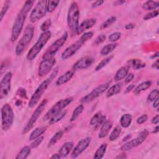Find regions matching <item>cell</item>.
<instances>
[{"instance_id":"cell-1","label":"cell","mask_w":159,"mask_h":159,"mask_svg":"<svg viewBox=\"0 0 159 159\" xmlns=\"http://www.w3.org/2000/svg\"><path fill=\"white\" fill-rule=\"evenodd\" d=\"M34 3V1H26L20 10V11L18 12L12 27L11 36V41L12 42H15L19 38L23 29L26 17L29 11H30V9H32Z\"/></svg>"},{"instance_id":"cell-2","label":"cell","mask_w":159,"mask_h":159,"mask_svg":"<svg viewBox=\"0 0 159 159\" xmlns=\"http://www.w3.org/2000/svg\"><path fill=\"white\" fill-rule=\"evenodd\" d=\"M58 71V67L57 66L51 73L50 75L43 80L40 84L37 87L36 90L34 91V94L32 95L29 102V107L30 108H34L39 102L40 99H41L42 95L47 89L49 84L53 81V80L55 78Z\"/></svg>"},{"instance_id":"cell-3","label":"cell","mask_w":159,"mask_h":159,"mask_svg":"<svg viewBox=\"0 0 159 159\" xmlns=\"http://www.w3.org/2000/svg\"><path fill=\"white\" fill-rule=\"evenodd\" d=\"M79 19L80 9L78 4L76 1H73L67 13V25L72 36L77 35V31L80 25Z\"/></svg>"},{"instance_id":"cell-4","label":"cell","mask_w":159,"mask_h":159,"mask_svg":"<svg viewBox=\"0 0 159 159\" xmlns=\"http://www.w3.org/2000/svg\"><path fill=\"white\" fill-rule=\"evenodd\" d=\"M93 36V32H86L81 35L80 39L71 45L68 46L61 53V58L63 60H67L68 58L72 57L76 53V52L81 48V47L88 40L91 39Z\"/></svg>"},{"instance_id":"cell-5","label":"cell","mask_w":159,"mask_h":159,"mask_svg":"<svg viewBox=\"0 0 159 159\" xmlns=\"http://www.w3.org/2000/svg\"><path fill=\"white\" fill-rule=\"evenodd\" d=\"M34 35V27L32 24H29L26 26L24 30L22 36L19 40L16 47V54L17 56L21 55L29 46Z\"/></svg>"},{"instance_id":"cell-6","label":"cell","mask_w":159,"mask_h":159,"mask_svg":"<svg viewBox=\"0 0 159 159\" xmlns=\"http://www.w3.org/2000/svg\"><path fill=\"white\" fill-rule=\"evenodd\" d=\"M52 36V33L50 30L43 32H42L36 43L31 47V48L28 52L26 58L27 60L32 61L34 60L37 55L39 53V52L41 51V50L43 48V47L45 46V45L47 43L48 40L50 39Z\"/></svg>"},{"instance_id":"cell-7","label":"cell","mask_w":159,"mask_h":159,"mask_svg":"<svg viewBox=\"0 0 159 159\" xmlns=\"http://www.w3.org/2000/svg\"><path fill=\"white\" fill-rule=\"evenodd\" d=\"M1 129L3 131H7L12 127L14 114L10 104L6 103L1 107Z\"/></svg>"},{"instance_id":"cell-8","label":"cell","mask_w":159,"mask_h":159,"mask_svg":"<svg viewBox=\"0 0 159 159\" xmlns=\"http://www.w3.org/2000/svg\"><path fill=\"white\" fill-rule=\"evenodd\" d=\"M74 98L73 97H68L65 99H62L57 102L45 113L43 117V121L49 120L52 117L59 114L60 112L63 111V109H65L66 106L71 104Z\"/></svg>"},{"instance_id":"cell-9","label":"cell","mask_w":159,"mask_h":159,"mask_svg":"<svg viewBox=\"0 0 159 159\" xmlns=\"http://www.w3.org/2000/svg\"><path fill=\"white\" fill-rule=\"evenodd\" d=\"M68 34L67 32H65L61 37L57 39L47 49L45 52L42 56L43 60H47L54 58V56L57 52L60 50V48L65 44L67 39Z\"/></svg>"},{"instance_id":"cell-10","label":"cell","mask_w":159,"mask_h":159,"mask_svg":"<svg viewBox=\"0 0 159 159\" xmlns=\"http://www.w3.org/2000/svg\"><path fill=\"white\" fill-rule=\"evenodd\" d=\"M47 102H48V100L47 99H44L40 102V104H39V106L37 107V108L35 109V110L33 112L32 115L31 116L30 118L29 119V121L27 122L26 125L23 129L22 132V134H27V132H29L32 129L34 124H35V122L38 120L39 117L40 116L41 114L43 111Z\"/></svg>"},{"instance_id":"cell-11","label":"cell","mask_w":159,"mask_h":159,"mask_svg":"<svg viewBox=\"0 0 159 159\" xmlns=\"http://www.w3.org/2000/svg\"><path fill=\"white\" fill-rule=\"evenodd\" d=\"M48 1L42 0L38 1L35 7L32 10L29 19L31 22L34 23L43 18L47 12Z\"/></svg>"},{"instance_id":"cell-12","label":"cell","mask_w":159,"mask_h":159,"mask_svg":"<svg viewBox=\"0 0 159 159\" xmlns=\"http://www.w3.org/2000/svg\"><path fill=\"white\" fill-rule=\"evenodd\" d=\"M109 83H104L99 84L96 88H95L91 93L81 98L80 99V102L82 104H86L93 101L101 94L107 90V89L109 88Z\"/></svg>"},{"instance_id":"cell-13","label":"cell","mask_w":159,"mask_h":159,"mask_svg":"<svg viewBox=\"0 0 159 159\" xmlns=\"http://www.w3.org/2000/svg\"><path fill=\"white\" fill-rule=\"evenodd\" d=\"M148 135V132L147 130H143L142 131L139 135L134 139H132L125 143H124L121 147L120 150L122 151H127L131 150L133 148L139 146L141 145L147 139Z\"/></svg>"},{"instance_id":"cell-14","label":"cell","mask_w":159,"mask_h":159,"mask_svg":"<svg viewBox=\"0 0 159 159\" xmlns=\"http://www.w3.org/2000/svg\"><path fill=\"white\" fill-rule=\"evenodd\" d=\"M12 73L7 72L2 77L0 83V99L5 98L9 93L11 87Z\"/></svg>"},{"instance_id":"cell-15","label":"cell","mask_w":159,"mask_h":159,"mask_svg":"<svg viewBox=\"0 0 159 159\" xmlns=\"http://www.w3.org/2000/svg\"><path fill=\"white\" fill-rule=\"evenodd\" d=\"M56 63L55 58L47 60H43L39 64L38 69V75L40 77H44L48 75Z\"/></svg>"},{"instance_id":"cell-16","label":"cell","mask_w":159,"mask_h":159,"mask_svg":"<svg viewBox=\"0 0 159 159\" xmlns=\"http://www.w3.org/2000/svg\"><path fill=\"white\" fill-rule=\"evenodd\" d=\"M91 142V137H87L80 140L75 148L72 150L71 157L72 158H76L81 154L89 145Z\"/></svg>"},{"instance_id":"cell-17","label":"cell","mask_w":159,"mask_h":159,"mask_svg":"<svg viewBox=\"0 0 159 159\" xmlns=\"http://www.w3.org/2000/svg\"><path fill=\"white\" fill-rule=\"evenodd\" d=\"M94 61V59L91 57H84L79 59L75 62L72 67V70L75 71L76 70H81L86 69L89 67Z\"/></svg>"},{"instance_id":"cell-18","label":"cell","mask_w":159,"mask_h":159,"mask_svg":"<svg viewBox=\"0 0 159 159\" xmlns=\"http://www.w3.org/2000/svg\"><path fill=\"white\" fill-rule=\"evenodd\" d=\"M96 21H97V19L95 17L86 19L84 20H83L79 25L78 29L77 31V35L81 34L83 33L85 30L91 29L92 27H93L96 24Z\"/></svg>"},{"instance_id":"cell-19","label":"cell","mask_w":159,"mask_h":159,"mask_svg":"<svg viewBox=\"0 0 159 159\" xmlns=\"http://www.w3.org/2000/svg\"><path fill=\"white\" fill-rule=\"evenodd\" d=\"M112 127V122L111 120H106V121L102 124L100 127V130L98 134V138L103 139L106 137L110 130Z\"/></svg>"},{"instance_id":"cell-20","label":"cell","mask_w":159,"mask_h":159,"mask_svg":"<svg viewBox=\"0 0 159 159\" xmlns=\"http://www.w3.org/2000/svg\"><path fill=\"white\" fill-rule=\"evenodd\" d=\"M74 74H75V71L73 70L67 71L64 74L61 75L58 78V79L55 82V84L57 86H61L66 83L72 78Z\"/></svg>"},{"instance_id":"cell-21","label":"cell","mask_w":159,"mask_h":159,"mask_svg":"<svg viewBox=\"0 0 159 159\" xmlns=\"http://www.w3.org/2000/svg\"><path fill=\"white\" fill-rule=\"evenodd\" d=\"M73 143L72 142H67L60 147V148L58 150V153L60 154L61 158L66 157L73 150Z\"/></svg>"},{"instance_id":"cell-22","label":"cell","mask_w":159,"mask_h":159,"mask_svg":"<svg viewBox=\"0 0 159 159\" xmlns=\"http://www.w3.org/2000/svg\"><path fill=\"white\" fill-rule=\"evenodd\" d=\"M122 88V83H117L112 85L109 89H107V93H106V97L110 98V97H112V96L119 94L121 91Z\"/></svg>"},{"instance_id":"cell-23","label":"cell","mask_w":159,"mask_h":159,"mask_svg":"<svg viewBox=\"0 0 159 159\" xmlns=\"http://www.w3.org/2000/svg\"><path fill=\"white\" fill-rule=\"evenodd\" d=\"M129 69V67L127 65L120 68L117 71V72L115 75V76H114L115 81H119L124 79L126 77V76L128 75Z\"/></svg>"},{"instance_id":"cell-24","label":"cell","mask_w":159,"mask_h":159,"mask_svg":"<svg viewBox=\"0 0 159 159\" xmlns=\"http://www.w3.org/2000/svg\"><path fill=\"white\" fill-rule=\"evenodd\" d=\"M129 68L132 67L134 70H139L144 68L146 66L145 63L141 61L140 59L134 58L128 61L127 65Z\"/></svg>"},{"instance_id":"cell-25","label":"cell","mask_w":159,"mask_h":159,"mask_svg":"<svg viewBox=\"0 0 159 159\" xmlns=\"http://www.w3.org/2000/svg\"><path fill=\"white\" fill-rule=\"evenodd\" d=\"M47 127L43 126V127H39L35 128L30 134L29 137V141H32L35 139L40 137L46 130Z\"/></svg>"},{"instance_id":"cell-26","label":"cell","mask_w":159,"mask_h":159,"mask_svg":"<svg viewBox=\"0 0 159 159\" xmlns=\"http://www.w3.org/2000/svg\"><path fill=\"white\" fill-rule=\"evenodd\" d=\"M132 121V116L130 114H123L120 119V126L123 128L129 127Z\"/></svg>"},{"instance_id":"cell-27","label":"cell","mask_w":159,"mask_h":159,"mask_svg":"<svg viewBox=\"0 0 159 159\" xmlns=\"http://www.w3.org/2000/svg\"><path fill=\"white\" fill-rule=\"evenodd\" d=\"M152 85V81H145L141 83H140L134 90V93L136 95L140 94V93L145 90H147L148 88H149Z\"/></svg>"},{"instance_id":"cell-28","label":"cell","mask_w":159,"mask_h":159,"mask_svg":"<svg viewBox=\"0 0 159 159\" xmlns=\"http://www.w3.org/2000/svg\"><path fill=\"white\" fill-rule=\"evenodd\" d=\"M158 7V1H147L142 4V8L145 11H154L156 10Z\"/></svg>"},{"instance_id":"cell-29","label":"cell","mask_w":159,"mask_h":159,"mask_svg":"<svg viewBox=\"0 0 159 159\" xmlns=\"http://www.w3.org/2000/svg\"><path fill=\"white\" fill-rule=\"evenodd\" d=\"M117 44L116 43H111L104 45L101 50L100 54L102 56H105L111 53L117 47Z\"/></svg>"},{"instance_id":"cell-30","label":"cell","mask_w":159,"mask_h":159,"mask_svg":"<svg viewBox=\"0 0 159 159\" xmlns=\"http://www.w3.org/2000/svg\"><path fill=\"white\" fill-rule=\"evenodd\" d=\"M107 143H102L101 145L99 146V147L96 150V151L94 153L93 158L94 159H101L102 158L107 149Z\"/></svg>"},{"instance_id":"cell-31","label":"cell","mask_w":159,"mask_h":159,"mask_svg":"<svg viewBox=\"0 0 159 159\" xmlns=\"http://www.w3.org/2000/svg\"><path fill=\"white\" fill-rule=\"evenodd\" d=\"M30 152L31 147L30 146H24L17 154L16 159H25L30 155Z\"/></svg>"},{"instance_id":"cell-32","label":"cell","mask_w":159,"mask_h":159,"mask_svg":"<svg viewBox=\"0 0 159 159\" xmlns=\"http://www.w3.org/2000/svg\"><path fill=\"white\" fill-rule=\"evenodd\" d=\"M63 133V131L60 130H58L52 137V138L50 139V141L48 142V148H50V147H52V146H53L62 137Z\"/></svg>"},{"instance_id":"cell-33","label":"cell","mask_w":159,"mask_h":159,"mask_svg":"<svg viewBox=\"0 0 159 159\" xmlns=\"http://www.w3.org/2000/svg\"><path fill=\"white\" fill-rule=\"evenodd\" d=\"M84 110V106L83 104H80L78 105L73 111L71 116L70 117V122H73L75 121L78 117L83 112Z\"/></svg>"},{"instance_id":"cell-34","label":"cell","mask_w":159,"mask_h":159,"mask_svg":"<svg viewBox=\"0 0 159 159\" xmlns=\"http://www.w3.org/2000/svg\"><path fill=\"white\" fill-rule=\"evenodd\" d=\"M66 110L62 111L59 114H58L55 115V116H53V117H52L48 121V124L53 125V124L57 123L58 122L61 120L66 116Z\"/></svg>"},{"instance_id":"cell-35","label":"cell","mask_w":159,"mask_h":159,"mask_svg":"<svg viewBox=\"0 0 159 159\" xmlns=\"http://www.w3.org/2000/svg\"><path fill=\"white\" fill-rule=\"evenodd\" d=\"M122 131V128L119 126H116L111 132L109 139L111 141L116 140L120 135Z\"/></svg>"},{"instance_id":"cell-36","label":"cell","mask_w":159,"mask_h":159,"mask_svg":"<svg viewBox=\"0 0 159 159\" xmlns=\"http://www.w3.org/2000/svg\"><path fill=\"white\" fill-rule=\"evenodd\" d=\"M113 57H114L113 55H111V56L103 59L102 61H101L98 64V65L96 66L95 71H98L101 70L102 68H104L106 65H107V63H109L111 61V60L113 58Z\"/></svg>"},{"instance_id":"cell-37","label":"cell","mask_w":159,"mask_h":159,"mask_svg":"<svg viewBox=\"0 0 159 159\" xmlns=\"http://www.w3.org/2000/svg\"><path fill=\"white\" fill-rule=\"evenodd\" d=\"M116 16H112L111 17H109V19H106V20H105L104 22L102 23V24L100 26V29H106L107 27H109V26H111L112 24H113L116 21Z\"/></svg>"},{"instance_id":"cell-38","label":"cell","mask_w":159,"mask_h":159,"mask_svg":"<svg viewBox=\"0 0 159 159\" xmlns=\"http://www.w3.org/2000/svg\"><path fill=\"white\" fill-rule=\"evenodd\" d=\"M60 3V1L56 0H50L48 1L47 2V12H52L57 7L58 4Z\"/></svg>"},{"instance_id":"cell-39","label":"cell","mask_w":159,"mask_h":159,"mask_svg":"<svg viewBox=\"0 0 159 159\" xmlns=\"http://www.w3.org/2000/svg\"><path fill=\"white\" fill-rule=\"evenodd\" d=\"M10 1H6L2 7L1 12H0V21L1 22L2 20V19L4 17V16H5V14H6L7 11L9 9V5H10Z\"/></svg>"},{"instance_id":"cell-40","label":"cell","mask_w":159,"mask_h":159,"mask_svg":"<svg viewBox=\"0 0 159 159\" xmlns=\"http://www.w3.org/2000/svg\"><path fill=\"white\" fill-rule=\"evenodd\" d=\"M102 116V114L101 111H98L96 113H95V114L91 118L89 121V124L91 125H95L97 124V122L99 120Z\"/></svg>"},{"instance_id":"cell-41","label":"cell","mask_w":159,"mask_h":159,"mask_svg":"<svg viewBox=\"0 0 159 159\" xmlns=\"http://www.w3.org/2000/svg\"><path fill=\"white\" fill-rule=\"evenodd\" d=\"M52 25V21L50 19H47V20H45L40 25V30L43 32H46L48 31L49 28Z\"/></svg>"},{"instance_id":"cell-42","label":"cell","mask_w":159,"mask_h":159,"mask_svg":"<svg viewBox=\"0 0 159 159\" xmlns=\"http://www.w3.org/2000/svg\"><path fill=\"white\" fill-rule=\"evenodd\" d=\"M43 139H44V137L41 135L40 137L32 140V142H31V143L30 145V147H31V148H35L38 147L41 144V143L42 142Z\"/></svg>"},{"instance_id":"cell-43","label":"cell","mask_w":159,"mask_h":159,"mask_svg":"<svg viewBox=\"0 0 159 159\" xmlns=\"http://www.w3.org/2000/svg\"><path fill=\"white\" fill-rule=\"evenodd\" d=\"M121 37V32H115L112 33L108 37V39L110 42L114 43L117 40H118Z\"/></svg>"},{"instance_id":"cell-44","label":"cell","mask_w":159,"mask_h":159,"mask_svg":"<svg viewBox=\"0 0 159 159\" xmlns=\"http://www.w3.org/2000/svg\"><path fill=\"white\" fill-rule=\"evenodd\" d=\"M158 94H159V92L158 89L152 90L147 96V101L150 102L153 101L155 99L158 98Z\"/></svg>"},{"instance_id":"cell-45","label":"cell","mask_w":159,"mask_h":159,"mask_svg":"<svg viewBox=\"0 0 159 159\" xmlns=\"http://www.w3.org/2000/svg\"><path fill=\"white\" fill-rule=\"evenodd\" d=\"M158 10L156 9V10H154L147 14H145L143 17V19L145 20H149L150 19H152L153 17H157L158 15Z\"/></svg>"},{"instance_id":"cell-46","label":"cell","mask_w":159,"mask_h":159,"mask_svg":"<svg viewBox=\"0 0 159 159\" xmlns=\"http://www.w3.org/2000/svg\"><path fill=\"white\" fill-rule=\"evenodd\" d=\"M106 39V37L105 35L104 34H102V35H100L99 36H98L93 41V45H99L102 42H104L105 41Z\"/></svg>"},{"instance_id":"cell-47","label":"cell","mask_w":159,"mask_h":159,"mask_svg":"<svg viewBox=\"0 0 159 159\" xmlns=\"http://www.w3.org/2000/svg\"><path fill=\"white\" fill-rule=\"evenodd\" d=\"M16 94L19 96L21 98H25V99H27V91L25 90V89L23 88H19L17 91Z\"/></svg>"},{"instance_id":"cell-48","label":"cell","mask_w":159,"mask_h":159,"mask_svg":"<svg viewBox=\"0 0 159 159\" xmlns=\"http://www.w3.org/2000/svg\"><path fill=\"white\" fill-rule=\"evenodd\" d=\"M148 119V116L147 114H143L140 116L137 119V123L138 124H142L143 123L145 122Z\"/></svg>"},{"instance_id":"cell-49","label":"cell","mask_w":159,"mask_h":159,"mask_svg":"<svg viewBox=\"0 0 159 159\" xmlns=\"http://www.w3.org/2000/svg\"><path fill=\"white\" fill-rule=\"evenodd\" d=\"M106 116L102 115V116H101V119H99V121L97 122V124L94 125V126H95V127H94L95 130H96L97 129H98L99 127H101V125H102V124L106 121Z\"/></svg>"},{"instance_id":"cell-50","label":"cell","mask_w":159,"mask_h":159,"mask_svg":"<svg viewBox=\"0 0 159 159\" xmlns=\"http://www.w3.org/2000/svg\"><path fill=\"white\" fill-rule=\"evenodd\" d=\"M134 78V75L132 73H130L129 74L128 73V75L126 76V77L125 78V84H128L129 83L130 81H132V80Z\"/></svg>"},{"instance_id":"cell-51","label":"cell","mask_w":159,"mask_h":159,"mask_svg":"<svg viewBox=\"0 0 159 159\" xmlns=\"http://www.w3.org/2000/svg\"><path fill=\"white\" fill-rule=\"evenodd\" d=\"M104 3V1H94L92 4H91V7L93 8H96V7H98L101 6L102 5V4Z\"/></svg>"},{"instance_id":"cell-52","label":"cell","mask_w":159,"mask_h":159,"mask_svg":"<svg viewBox=\"0 0 159 159\" xmlns=\"http://www.w3.org/2000/svg\"><path fill=\"white\" fill-rule=\"evenodd\" d=\"M127 2L126 1H122V0H117V1H115L113 2V6H121L123 5L124 4H125Z\"/></svg>"},{"instance_id":"cell-53","label":"cell","mask_w":159,"mask_h":159,"mask_svg":"<svg viewBox=\"0 0 159 159\" xmlns=\"http://www.w3.org/2000/svg\"><path fill=\"white\" fill-rule=\"evenodd\" d=\"M151 122L153 124H158L159 122V115L157 114L151 119Z\"/></svg>"},{"instance_id":"cell-54","label":"cell","mask_w":159,"mask_h":159,"mask_svg":"<svg viewBox=\"0 0 159 159\" xmlns=\"http://www.w3.org/2000/svg\"><path fill=\"white\" fill-rule=\"evenodd\" d=\"M135 88L134 85V84H129L125 89V91H124V93L125 94H127L129 93V92H130L132 89H134V88Z\"/></svg>"},{"instance_id":"cell-55","label":"cell","mask_w":159,"mask_h":159,"mask_svg":"<svg viewBox=\"0 0 159 159\" xmlns=\"http://www.w3.org/2000/svg\"><path fill=\"white\" fill-rule=\"evenodd\" d=\"M135 27V24L134 23H128L125 25V29L126 30L133 29Z\"/></svg>"},{"instance_id":"cell-56","label":"cell","mask_w":159,"mask_h":159,"mask_svg":"<svg viewBox=\"0 0 159 159\" xmlns=\"http://www.w3.org/2000/svg\"><path fill=\"white\" fill-rule=\"evenodd\" d=\"M153 102V107L154 108L158 107V104H159V98H157L155 99Z\"/></svg>"},{"instance_id":"cell-57","label":"cell","mask_w":159,"mask_h":159,"mask_svg":"<svg viewBox=\"0 0 159 159\" xmlns=\"http://www.w3.org/2000/svg\"><path fill=\"white\" fill-rule=\"evenodd\" d=\"M158 66H159V63H158V60H157L152 65V67L155 68L156 70H158Z\"/></svg>"},{"instance_id":"cell-58","label":"cell","mask_w":159,"mask_h":159,"mask_svg":"<svg viewBox=\"0 0 159 159\" xmlns=\"http://www.w3.org/2000/svg\"><path fill=\"white\" fill-rule=\"evenodd\" d=\"M50 158H53V159H59V158H61V157L59 153H55V154H53Z\"/></svg>"},{"instance_id":"cell-59","label":"cell","mask_w":159,"mask_h":159,"mask_svg":"<svg viewBox=\"0 0 159 159\" xmlns=\"http://www.w3.org/2000/svg\"><path fill=\"white\" fill-rule=\"evenodd\" d=\"M158 131H159V127H158V125H157L154 128L153 130L152 131V133H153V134H157V133L158 132Z\"/></svg>"},{"instance_id":"cell-60","label":"cell","mask_w":159,"mask_h":159,"mask_svg":"<svg viewBox=\"0 0 159 159\" xmlns=\"http://www.w3.org/2000/svg\"><path fill=\"white\" fill-rule=\"evenodd\" d=\"M131 137H132V135L131 134H129V135H127V136H125V137H124V139H123V142H124V141H127V140H129V139H130L131 138Z\"/></svg>"},{"instance_id":"cell-61","label":"cell","mask_w":159,"mask_h":159,"mask_svg":"<svg viewBox=\"0 0 159 159\" xmlns=\"http://www.w3.org/2000/svg\"><path fill=\"white\" fill-rule=\"evenodd\" d=\"M126 158V156H125V153L124 154H123V153L120 154L119 155L116 157V158Z\"/></svg>"},{"instance_id":"cell-62","label":"cell","mask_w":159,"mask_h":159,"mask_svg":"<svg viewBox=\"0 0 159 159\" xmlns=\"http://www.w3.org/2000/svg\"><path fill=\"white\" fill-rule=\"evenodd\" d=\"M158 54H159V53L158 52H157L153 56H152L151 57V58H158Z\"/></svg>"}]
</instances>
